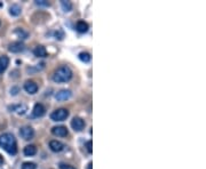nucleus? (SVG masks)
I'll return each mask as SVG.
<instances>
[{"mask_svg":"<svg viewBox=\"0 0 206 169\" xmlns=\"http://www.w3.org/2000/svg\"><path fill=\"white\" fill-rule=\"evenodd\" d=\"M0 146L9 154H16L17 152V144L15 137L9 133H5L0 135Z\"/></svg>","mask_w":206,"mask_h":169,"instance_id":"1","label":"nucleus"},{"mask_svg":"<svg viewBox=\"0 0 206 169\" xmlns=\"http://www.w3.org/2000/svg\"><path fill=\"white\" fill-rule=\"evenodd\" d=\"M72 78V71L71 69L67 65H63L60 67L56 71L54 72L53 74V80L57 83H62V82H67L69 81Z\"/></svg>","mask_w":206,"mask_h":169,"instance_id":"2","label":"nucleus"},{"mask_svg":"<svg viewBox=\"0 0 206 169\" xmlns=\"http://www.w3.org/2000/svg\"><path fill=\"white\" fill-rule=\"evenodd\" d=\"M69 117V111L67 109H57L51 114V119L53 121H63Z\"/></svg>","mask_w":206,"mask_h":169,"instance_id":"3","label":"nucleus"},{"mask_svg":"<svg viewBox=\"0 0 206 169\" xmlns=\"http://www.w3.org/2000/svg\"><path fill=\"white\" fill-rule=\"evenodd\" d=\"M20 135L23 139L29 141V139L33 138V136H35V130H33V128L30 127V126H24V127H22V128L20 129Z\"/></svg>","mask_w":206,"mask_h":169,"instance_id":"4","label":"nucleus"},{"mask_svg":"<svg viewBox=\"0 0 206 169\" xmlns=\"http://www.w3.org/2000/svg\"><path fill=\"white\" fill-rule=\"evenodd\" d=\"M71 127L75 132H81L85 128V121L81 118H73L71 121Z\"/></svg>","mask_w":206,"mask_h":169,"instance_id":"5","label":"nucleus"},{"mask_svg":"<svg viewBox=\"0 0 206 169\" xmlns=\"http://www.w3.org/2000/svg\"><path fill=\"white\" fill-rule=\"evenodd\" d=\"M24 44L21 42V41H15V42H12L9 46H8V50L12 53H21V51L24 50Z\"/></svg>","mask_w":206,"mask_h":169,"instance_id":"6","label":"nucleus"},{"mask_svg":"<svg viewBox=\"0 0 206 169\" xmlns=\"http://www.w3.org/2000/svg\"><path fill=\"white\" fill-rule=\"evenodd\" d=\"M71 92L69 90V89H62L60 92H57L55 94V98H56L57 101H67L69 98L71 97Z\"/></svg>","mask_w":206,"mask_h":169,"instance_id":"7","label":"nucleus"},{"mask_svg":"<svg viewBox=\"0 0 206 169\" xmlns=\"http://www.w3.org/2000/svg\"><path fill=\"white\" fill-rule=\"evenodd\" d=\"M51 133L58 137H65L68 135V129L64 126H56V127L51 128Z\"/></svg>","mask_w":206,"mask_h":169,"instance_id":"8","label":"nucleus"},{"mask_svg":"<svg viewBox=\"0 0 206 169\" xmlns=\"http://www.w3.org/2000/svg\"><path fill=\"white\" fill-rule=\"evenodd\" d=\"M32 113H33L35 117L39 118V117H42V115L46 113V109H45V106H44L42 104L37 103L36 105L33 106V111H32Z\"/></svg>","mask_w":206,"mask_h":169,"instance_id":"9","label":"nucleus"},{"mask_svg":"<svg viewBox=\"0 0 206 169\" xmlns=\"http://www.w3.org/2000/svg\"><path fill=\"white\" fill-rule=\"evenodd\" d=\"M24 89H25L26 93L29 94H36L37 90H38V86L35 81H31V80H28V81L24 83Z\"/></svg>","mask_w":206,"mask_h":169,"instance_id":"10","label":"nucleus"},{"mask_svg":"<svg viewBox=\"0 0 206 169\" xmlns=\"http://www.w3.org/2000/svg\"><path fill=\"white\" fill-rule=\"evenodd\" d=\"M49 148L53 152H61L64 150V144L60 141H51L49 142Z\"/></svg>","mask_w":206,"mask_h":169,"instance_id":"11","label":"nucleus"},{"mask_svg":"<svg viewBox=\"0 0 206 169\" xmlns=\"http://www.w3.org/2000/svg\"><path fill=\"white\" fill-rule=\"evenodd\" d=\"M8 64H9V58L6 55L0 56V74H2L6 71V69L8 67Z\"/></svg>","mask_w":206,"mask_h":169,"instance_id":"12","label":"nucleus"},{"mask_svg":"<svg viewBox=\"0 0 206 169\" xmlns=\"http://www.w3.org/2000/svg\"><path fill=\"white\" fill-rule=\"evenodd\" d=\"M76 30L79 32V33H85L88 31V24L85 22V21H79L76 24Z\"/></svg>","mask_w":206,"mask_h":169,"instance_id":"13","label":"nucleus"},{"mask_svg":"<svg viewBox=\"0 0 206 169\" xmlns=\"http://www.w3.org/2000/svg\"><path fill=\"white\" fill-rule=\"evenodd\" d=\"M33 54L37 57H46L47 56V50L44 46H37L33 50Z\"/></svg>","mask_w":206,"mask_h":169,"instance_id":"14","label":"nucleus"},{"mask_svg":"<svg viewBox=\"0 0 206 169\" xmlns=\"http://www.w3.org/2000/svg\"><path fill=\"white\" fill-rule=\"evenodd\" d=\"M9 110H12L13 112H16L17 114H24L26 111V106L25 105H13L9 108Z\"/></svg>","mask_w":206,"mask_h":169,"instance_id":"15","label":"nucleus"},{"mask_svg":"<svg viewBox=\"0 0 206 169\" xmlns=\"http://www.w3.org/2000/svg\"><path fill=\"white\" fill-rule=\"evenodd\" d=\"M37 153V148L35 145H28L24 148V154L26 157H32Z\"/></svg>","mask_w":206,"mask_h":169,"instance_id":"16","label":"nucleus"},{"mask_svg":"<svg viewBox=\"0 0 206 169\" xmlns=\"http://www.w3.org/2000/svg\"><path fill=\"white\" fill-rule=\"evenodd\" d=\"M9 14L12 16H18L21 14V7L18 5H12L9 8Z\"/></svg>","mask_w":206,"mask_h":169,"instance_id":"17","label":"nucleus"},{"mask_svg":"<svg viewBox=\"0 0 206 169\" xmlns=\"http://www.w3.org/2000/svg\"><path fill=\"white\" fill-rule=\"evenodd\" d=\"M91 54L89 53H86V51H82L79 54V60L81 62H85V63H88V62L91 61Z\"/></svg>","mask_w":206,"mask_h":169,"instance_id":"18","label":"nucleus"},{"mask_svg":"<svg viewBox=\"0 0 206 169\" xmlns=\"http://www.w3.org/2000/svg\"><path fill=\"white\" fill-rule=\"evenodd\" d=\"M61 5H62V8L64 11H70L72 9V4L70 1H67V0H62L61 1Z\"/></svg>","mask_w":206,"mask_h":169,"instance_id":"19","label":"nucleus"},{"mask_svg":"<svg viewBox=\"0 0 206 169\" xmlns=\"http://www.w3.org/2000/svg\"><path fill=\"white\" fill-rule=\"evenodd\" d=\"M36 164L33 162H24L22 164V169H36Z\"/></svg>","mask_w":206,"mask_h":169,"instance_id":"20","label":"nucleus"},{"mask_svg":"<svg viewBox=\"0 0 206 169\" xmlns=\"http://www.w3.org/2000/svg\"><path fill=\"white\" fill-rule=\"evenodd\" d=\"M16 34H18V37H20L21 39H25L26 37H28V33L26 32H24V31L22 30V29H17V30L15 31Z\"/></svg>","mask_w":206,"mask_h":169,"instance_id":"21","label":"nucleus"},{"mask_svg":"<svg viewBox=\"0 0 206 169\" xmlns=\"http://www.w3.org/2000/svg\"><path fill=\"white\" fill-rule=\"evenodd\" d=\"M60 169H76L73 166H71V164H64V162H61L60 164Z\"/></svg>","mask_w":206,"mask_h":169,"instance_id":"22","label":"nucleus"},{"mask_svg":"<svg viewBox=\"0 0 206 169\" xmlns=\"http://www.w3.org/2000/svg\"><path fill=\"white\" fill-rule=\"evenodd\" d=\"M36 5L38 6H49V2L46 0H36Z\"/></svg>","mask_w":206,"mask_h":169,"instance_id":"23","label":"nucleus"},{"mask_svg":"<svg viewBox=\"0 0 206 169\" xmlns=\"http://www.w3.org/2000/svg\"><path fill=\"white\" fill-rule=\"evenodd\" d=\"M93 143H92V141H88L87 143H86V149H87V151H88V153L89 154H92L93 153Z\"/></svg>","mask_w":206,"mask_h":169,"instance_id":"24","label":"nucleus"},{"mask_svg":"<svg viewBox=\"0 0 206 169\" xmlns=\"http://www.w3.org/2000/svg\"><path fill=\"white\" fill-rule=\"evenodd\" d=\"M4 162V158H2V155L0 154V164H2Z\"/></svg>","mask_w":206,"mask_h":169,"instance_id":"25","label":"nucleus"},{"mask_svg":"<svg viewBox=\"0 0 206 169\" xmlns=\"http://www.w3.org/2000/svg\"><path fill=\"white\" fill-rule=\"evenodd\" d=\"M92 162H89V164H88V166H87V169H92Z\"/></svg>","mask_w":206,"mask_h":169,"instance_id":"26","label":"nucleus"}]
</instances>
